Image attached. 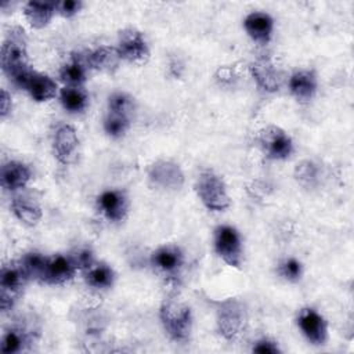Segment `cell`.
Instances as JSON below:
<instances>
[{
    "instance_id": "cell-12",
    "label": "cell",
    "mask_w": 354,
    "mask_h": 354,
    "mask_svg": "<svg viewBox=\"0 0 354 354\" xmlns=\"http://www.w3.org/2000/svg\"><path fill=\"white\" fill-rule=\"evenodd\" d=\"M297 325L310 343L315 346H322L326 343L328 324L325 318L314 308H303L299 313Z\"/></svg>"
},
{
    "instance_id": "cell-8",
    "label": "cell",
    "mask_w": 354,
    "mask_h": 354,
    "mask_svg": "<svg viewBox=\"0 0 354 354\" xmlns=\"http://www.w3.org/2000/svg\"><path fill=\"white\" fill-rule=\"evenodd\" d=\"M260 145L267 158L282 160L288 159L293 152V141L289 134L274 124L264 127L260 133Z\"/></svg>"
},
{
    "instance_id": "cell-6",
    "label": "cell",
    "mask_w": 354,
    "mask_h": 354,
    "mask_svg": "<svg viewBox=\"0 0 354 354\" xmlns=\"http://www.w3.org/2000/svg\"><path fill=\"white\" fill-rule=\"evenodd\" d=\"M214 249L230 267L239 268L242 264V239L231 225H218L214 231Z\"/></svg>"
},
{
    "instance_id": "cell-14",
    "label": "cell",
    "mask_w": 354,
    "mask_h": 354,
    "mask_svg": "<svg viewBox=\"0 0 354 354\" xmlns=\"http://www.w3.org/2000/svg\"><path fill=\"white\" fill-rule=\"evenodd\" d=\"M77 268L75 267L71 257L55 254L48 257L44 277L41 283L47 285H65L73 279Z\"/></svg>"
},
{
    "instance_id": "cell-2",
    "label": "cell",
    "mask_w": 354,
    "mask_h": 354,
    "mask_svg": "<svg viewBox=\"0 0 354 354\" xmlns=\"http://www.w3.org/2000/svg\"><path fill=\"white\" fill-rule=\"evenodd\" d=\"M26 43V35L21 26H12L11 29H8L1 46L0 55L1 69L8 79L17 72L29 66Z\"/></svg>"
},
{
    "instance_id": "cell-35",
    "label": "cell",
    "mask_w": 354,
    "mask_h": 354,
    "mask_svg": "<svg viewBox=\"0 0 354 354\" xmlns=\"http://www.w3.org/2000/svg\"><path fill=\"white\" fill-rule=\"evenodd\" d=\"M11 95L7 93L6 88H1V93H0V116L4 119L10 111H11Z\"/></svg>"
},
{
    "instance_id": "cell-34",
    "label": "cell",
    "mask_w": 354,
    "mask_h": 354,
    "mask_svg": "<svg viewBox=\"0 0 354 354\" xmlns=\"http://www.w3.org/2000/svg\"><path fill=\"white\" fill-rule=\"evenodd\" d=\"M252 350H253V353H259V354H277L281 351L278 344L270 339L257 340Z\"/></svg>"
},
{
    "instance_id": "cell-31",
    "label": "cell",
    "mask_w": 354,
    "mask_h": 354,
    "mask_svg": "<svg viewBox=\"0 0 354 354\" xmlns=\"http://www.w3.org/2000/svg\"><path fill=\"white\" fill-rule=\"evenodd\" d=\"M295 177L303 185H307V187L314 185L318 177V167L310 160H303L296 166Z\"/></svg>"
},
{
    "instance_id": "cell-18",
    "label": "cell",
    "mask_w": 354,
    "mask_h": 354,
    "mask_svg": "<svg viewBox=\"0 0 354 354\" xmlns=\"http://www.w3.org/2000/svg\"><path fill=\"white\" fill-rule=\"evenodd\" d=\"M32 177L30 169L18 160H8L1 166L0 184L7 191H17L24 188Z\"/></svg>"
},
{
    "instance_id": "cell-15",
    "label": "cell",
    "mask_w": 354,
    "mask_h": 354,
    "mask_svg": "<svg viewBox=\"0 0 354 354\" xmlns=\"http://www.w3.org/2000/svg\"><path fill=\"white\" fill-rule=\"evenodd\" d=\"M250 72L259 87L274 93L281 86V73L270 57H260L250 65Z\"/></svg>"
},
{
    "instance_id": "cell-23",
    "label": "cell",
    "mask_w": 354,
    "mask_h": 354,
    "mask_svg": "<svg viewBox=\"0 0 354 354\" xmlns=\"http://www.w3.org/2000/svg\"><path fill=\"white\" fill-rule=\"evenodd\" d=\"M11 210L14 216L25 225H36L43 216L40 205L30 196L17 195L11 201Z\"/></svg>"
},
{
    "instance_id": "cell-30",
    "label": "cell",
    "mask_w": 354,
    "mask_h": 354,
    "mask_svg": "<svg viewBox=\"0 0 354 354\" xmlns=\"http://www.w3.org/2000/svg\"><path fill=\"white\" fill-rule=\"evenodd\" d=\"M278 274L289 282H296L301 278L303 275V266L301 263L295 259V257H286L283 260L279 261L278 268H277Z\"/></svg>"
},
{
    "instance_id": "cell-9",
    "label": "cell",
    "mask_w": 354,
    "mask_h": 354,
    "mask_svg": "<svg viewBox=\"0 0 354 354\" xmlns=\"http://www.w3.org/2000/svg\"><path fill=\"white\" fill-rule=\"evenodd\" d=\"M184 260L185 259L181 248L174 243L159 246L151 256L153 270L166 278L177 277L184 266Z\"/></svg>"
},
{
    "instance_id": "cell-22",
    "label": "cell",
    "mask_w": 354,
    "mask_h": 354,
    "mask_svg": "<svg viewBox=\"0 0 354 354\" xmlns=\"http://www.w3.org/2000/svg\"><path fill=\"white\" fill-rule=\"evenodd\" d=\"M87 55L83 57L80 53L73 54L71 59L59 69V77L65 86L83 87L87 79Z\"/></svg>"
},
{
    "instance_id": "cell-26",
    "label": "cell",
    "mask_w": 354,
    "mask_h": 354,
    "mask_svg": "<svg viewBox=\"0 0 354 354\" xmlns=\"http://www.w3.org/2000/svg\"><path fill=\"white\" fill-rule=\"evenodd\" d=\"M29 344V335L19 326H12L6 330L0 342V351L3 354H14L25 350Z\"/></svg>"
},
{
    "instance_id": "cell-3",
    "label": "cell",
    "mask_w": 354,
    "mask_h": 354,
    "mask_svg": "<svg viewBox=\"0 0 354 354\" xmlns=\"http://www.w3.org/2000/svg\"><path fill=\"white\" fill-rule=\"evenodd\" d=\"M195 191L201 202L212 212H223L231 203L224 180L210 169L198 176Z\"/></svg>"
},
{
    "instance_id": "cell-24",
    "label": "cell",
    "mask_w": 354,
    "mask_h": 354,
    "mask_svg": "<svg viewBox=\"0 0 354 354\" xmlns=\"http://www.w3.org/2000/svg\"><path fill=\"white\" fill-rule=\"evenodd\" d=\"M84 279L94 289H109L115 282V271L105 263H94L84 270Z\"/></svg>"
},
{
    "instance_id": "cell-11",
    "label": "cell",
    "mask_w": 354,
    "mask_h": 354,
    "mask_svg": "<svg viewBox=\"0 0 354 354\" xmlns=\"http://www.w3.org/2000/svg\"><path fill=\"white\" fill-rule=\"evenodd\" d=\"M54 155L62 165H71L77 158L79 138L76 130L71 124H61L54 133Z\"/></svg>"
},
{
    "instance_id": "cell-17",
    "label": "cell",
    "mask_w": 354,
    "mask_h": 354,
    "mask_svg": "<svg viewBox=\"0 0 354 354\" xmlns=\"http://www.w3.org/2000/svg\"><path fill=\"white\" fill-rule=\"evenodd\" d=\"M318 79L314 71L311 69H299L292 73L289 79L290 94L300 102H307L313 100L317 93Z\"/></svg>"
},
{
    "instance_id": "cell-13",
    "label": "cell",
    "mask_w": 354,
    "mask_h": 354,
    "mask_svg": "<svg viewBox=\"0 0 354 354\" xmlns=\"http://www.w3.org/2000/svg\"><path fill=\"white\" fill-rule=\"evenodd\" d=\"M97 206L101 214L112 221H123L129 213V199L119 189H106L97 198Z\"/></svg>"
},
{
    "instance_id": "cell-5",
    "label": "cell",
    "mask_w": 354,
    "mask_h": 354,
    "mask_svg": "<svg viewBox=\"0 0 354 354\" xmlns=\"http://www.w3.org/2000/svg\"><path fill=\"white\" fill-rule=\"evenodd\" d=\"M246 326V314L242 304L235 299L220 303L217 308V328L227 340L236 339Z\"/></svg>"
},
{
    "instance_id": "cell-19",
    "label": "cell",
    "mask_w": 354,
    "mask_h": 354,
    "mask_svg": "<svg viewBox=\"0 0 354 354\" xmlns=\"http://www.w3.org/2000/svg\"><path fill=\"white\" fill-rule=\"evenodd\" d=\"M120 61L122 58L116 47L100 46L95 50L87 53L88 68L104 73H115L120 66Z\"/></svg>"
},
{
    "instance_id": "cell-1",
    "label": "cell",
    "mask_w": 354,
    "mask_h": 354,
    "mask_svg": "<svg viewBox=\"0 0 354 354\" xmlns=\"http://www.w3.org/2000/svg\"><path fill=\"white\" fill-rule=\"evenodd\" d=\"M159 318L171 340L180 343L188 340L192 328L191 308L177 296H170L163 300L159 310Z\"/></svg>"
},
{
    "instance_id": "cell-20",
    "label": "cell",
    "mask_w": 354,
    "mask_h": 354,
    "mask_svg": "<svg viewBox=\"0 0 354 354\" xmlns=\"http://www.w3.org/2000/svg\"><path fill=\"white\" fill-rule=\"evenodd\" d=\"M24 90L29 93L32 100L37 102H43L54 98L57 95L58 87H57V83L50 76L33 71L28 77L24 86Z\"/></svg>"
},
{
    "instance_id": "cell-7",
    "label": "cell",
    "mask_w": 354,
    "mask_h": 354,
    "mask_svg": "<svg viewBox=\"0 0 354 354\" xmlns=\"http://www.w3.org/2000/svg\"><path fill=\"white\" fill-rule=\"evenodd\" d=\"M116 48L120 58L131 64L144 65L149 59V48L145 37L134 28H127L119 32Z\"/></svg>"
},
{
    "instance_id": "cell-21",
    "label": "cell",
    "mask_w": 354,
    "mask_h": 354,
    "mask_svg": "<svg viewBox=\"0 0 354 354\" xmlns=\"http://www.w3.org/2000/svg\"><path fill=\"white\" fill-rule=\"evenodd\" d=\"M57 11V1L30 0L24 7V15L29 25L35 29H43L53 19Z\"/></svg>"
},
{
    "instance_id": "cell-10",
    "label": "cell",
    "mask_w": 354,
    "mask_h": 354,
    "mask_svg": "<svg viewBox=\"0 0 354 354\" xmlns=\"http://www.w3.org/2000/svg\"><path fill=\"white\" fill-rule=\"evenodd\" d=\"M148 178L155 187L167 191L180 189L184 184V173L181 167L176 162L166 159H159L151 165Z\"/></svg>"
},
{
    "instance_id": "cell-32",
    "label": "cell",
    "mask_w": 354,
    "mask_h": 354,
    "mask_svg": "<svg viewBox=\"0 0 354 354\" xmlns=\"http://www.w3.org/2000/svg\"><path fill=\"white\" fill-rule=\"evenodd\" d=\"M69 257H71V260L73 261L75 267H76L77 270H82V271L87 270L88 267H91V266L95 263L93 250L88 249V248H79V249H76Z\"/></svg>"
},
{
    "instance_id": "cell-33",
    "label": "cell",
    "mask_w": 354,
    "mask_h": 354,
    "mask_svg": "<svg viewBox=\"0 0 354 354\" xmlns=\"http://www.w3.org/2000/svg\"><path fill=\"white\" fill-rule=\"evenodd\" d=\"M83 3L80 0H64V1H57V12L61 14L64 18H72L76 15Z\"/></svg>"
},
{
    "instance_id": "cell-29",
    "label": "cell",
    "mask_w": 354,
    "mask_h": 354,
    "mask_svg": "<svg viewBox=\"0 0 354 354\" xmlns=\"http://www.w3.org/2000/svg\"><path fill=\"white\" fill-rule=\"evenodd\" d=\"M133 108H134L133 98L123 91H116L111 94L108 98V112L111 113L130 116L133 112Z\"/></svg>"
},
{
    "instance_id": "cell-28",
    "label": "cell",
    "mask_w": 354,
    "mask_h": 354,
    "mask_svg": "<svg viewBox=\"0 0 354 354\" xmlns=\"http://www.w3.org/2000/svg\"><path fill=\"white\" fill-rule=\"evenodd\" d=\"M130 127V116L108 112L104 119V130L112 138L123 137Z\"/></svg>"
},
{
    "instance_id": "cell-27",
    "label": "cell",
    "mask_w": 354,
    "mask_h": 354,
    "mask_svg": "<svg viewBox=\"0 0 354 354\" xmlns=\"http://www.w3.org/2000/svg\"><path fill=\"white\" fill-rule=\"evenodd\" d=\"M19 261L29 279H35L39 282L43 281L48 256H44L39 252H30V253H26Z\"/></svg>"
},
{
    "instance_id": "cell-4",
    "label": "cell",
    "mask_w": 354,
    "mask_h": 354,
    "mask_svg": "<svg viewBox=\"0 0 354 354\" xmlns=\"http://www.w3.org/2000/svg\"><path fill=\"white\" fill-rule=\"evenodd\" d=\"M29 281L21 261H10L0 271V306L6 313L18 300L25 283Z\"/></svg>"
},
{
    "instance_id": "cell-16",
    "label": "cell",
    "mask_w": 354,
    "mask_h": 354,
    "mask_svg": "<svg viewBox=\"0 0 354 354\" xmlns=\"http://www.w3.org/2000/svg\"><path fill=\"white\" fill-rule=\"evenodd\" d=\"M243 28L253 41L259 44H267L272 36L274 19L267 12L253 11L246 15L243 21Z\"/></svg>"
},
{
    "instance_id": "cell-25",
    "label": "cell",
    "mask_w": 354,
    "mask_h": 354,
    "mask_svg": "<svg viewBox=\"0 0 354 354\" xmlns=\"http://www.w3.org/2000/svg\"><path fill=\"white\" fill-rule=\"evenodd\" d=\"M59 101L69 113H80L88 105V94L83 87L65 86L59 91Z\"/></svg>"
}]
</instances>
